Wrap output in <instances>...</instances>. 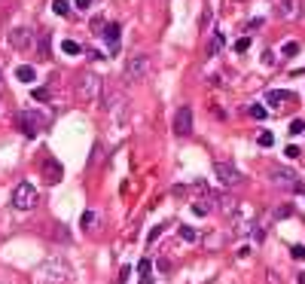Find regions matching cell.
Returning a JSON list of instances; mask_svg holds the SVG:
<instances>
[{
  "mask_svg": "<svg viewBox=\"0 0 305 284\" xmlns=\"http://www.w3.org/2000/svg\"><path fill=\"white\" fill-rule=\"evenodd\" d=\"M6 40H9V46H13V49L25 52V49L34 46V31H31V28H16V31H9Z\"/></svg>",
  "mask_w": 305,
  "mask_h": 284,
  "instance_id": "obj_10",
  "label": "cell"
},
{
  "mask_svg": "<svg viewBox=\"0 0 305 284\" xmlns=\"http://www.w3.org/2000/svg\"><path fill=\"white\" fill-rule=\"evenodd\" d=\"M247 113H251V116H253V119H266V116H269V110H266L263 104H253V107H251V110H247Z\"/></svg>",
  "mask_w": 305,
  "mask_h": 284,
  "instance_id": "obj_21",
  "label": "cell"
},
{
  "mask_svg": "<svg viewBox=\"0 0 305 284\" xmlns=\"http://www.w3.org/2000/svg\"><path fill=\"white\" fill-rule=\"evenodd\" d=\"M119 34H122V28H119V21H107V28H104V43L110 46V52H116L119 49Z\"/></svg>",
  "mask_w": 305,
  "mask_h": 284,
  "instance_id": "obj_12",
  "label": "cell"
},
{
  "mask_svg": "<svg viewBox=\"0 0 305 284\" xmlns=\"http://www.w3.org/2000/svg\"><path fill=\"white\" fill-rule=\"evenodd\" d=\"M299 9H302V0H281L275 16L284 19V21H293V19H299Z\"/></svg>",
  "mask_w": 305,
  "mask_h": 284,
  "instance_id": "obj_11",
  "label": "cell"
},
{
  "mask_svg": "<svg viewBox=\"0 0 305 284\" xmlns=\"http://www.w3.org/2000/svg\"><path fill=\"white\" fill-rule=\"evenodd\" d=\"M290 257L302 263V260H305V247H302V245H293V247H290Z\"/></svg>",
  "mask_w": 305,
  "mask_h": 284,
  "instance_id": "obj_23",
  "label": "cell"
},
{
  "mask_svg": "<svg viewBox=\"0 0 305 284\" xmlns=\"http://www.w3.org/2000/svg\"><path fill=\"white\" fill-rule=\"evenodd\" d=\"M266 101H269L272 107H278V110H281V104H290L293 95H290V92H284V89H272V92H266Z\"/></svg>",
  "mask_w": 305,
  "mask_h": 284,
  "instance_id": "obj_13",
  "label": "cell"
},
{
  "mask_svg": "<svg viewBox=\"0 0 305 284\" xmlns=\"http://www.w3.org/2000/svg\"><path fill=\"white\" fill-rule=\"evenodd\" d=\"M174 134H180V138L193 134V107L189 104L177 107V113H174Z\"/></svg>",
  "mask_w": 305,
  "mask_h": 284,
  "instance_id": "obj_9",
  "label": "cell"
},
{
  "mask_svg": "<svg viewBox=\"0 0 305 284\" xmlns=\"http://www.w3.org/2000/svg\"><path fill=\"white\" fill-rule=\"evenodd\" d=\"M73 6L76 9H89V6H92V0H73Z\"/></svg>",
  "mask_w": 305,
  "mask_h": 284,
  "instance_id": "obj_34",
  "label": "cell"
},
{
  "mask_svg": "<svg viewBox=\"0 0 305 284\" xmlns=\"http://www.w3.org/2000/svg\"><path fill=\"white\" fill-rule=\"evenodd\" d=\"M214 202L220 205V214H226V217H232L235 208H238V205H235V199H229V196H214Z\"/></svg>",
  "mask_w": 305,
  "mask_h": 284,
  "instance_id": "obj_15",
  "label": "cell"
},
{
  "mask_svg": "<svg viewBox=\"0 0 305 284\" xmlns=\"http://www.w3.org/2000/svg\"><path fill=\"white\" fill-rule=\"evenodd\" d=\"M40 52H43V58L49 55V34H40Z\"/></svg>",
  "mask_w": 305,
  "mask_h": 284,
  "instance_id": "obj_27",
  "label": "cell"
},
{
  "mask_svg": "<svg viewBox=\"0 0 305 284\" xmlns=\"http://www.w3.org/2000/svg\"><path fill=\"white\" fill-rule=\"evenodd\" d=\"M223 43H226V37L220 31H214V37H211V46H208V55H217L220 49H223Z\"/></svg>",
  "mask_w": 305,
  "mask_h": 284,
  "instance_id": "obj_17",
  "label": "cell"
},
{
  "mask_svg": "<svg viewBox=\"0 0 305 284\" xmlns=\"http://www.w3.org/2000/svg\"><path fill=\"white\" fill-rule=\"evenodd\" d=\"M256 28H263V19H251V25H247V31H256Z\"/></svg>",
  "mask_w": 305,
  "mask_h": 284,
  "instance_id": "obj_35",
  "label": "cell"
},
{
  "mask_svg": "<svg viewBox=\"0 0 305 284\" xmlns=\"http://www.w3.org/2000/svg\"><path fill=\"white\" fill-rule=\"evenodd\" d=\"M247 49H251V37H241L235 43V52H247Z\"/></svg>",
  "mask_w": 305,
  "mask_h": 284,
  "instance_id": "obj_28",
  "label": "cell"
},
{
  "mask_svg": "<svg viewBox=\"0 0 305 284\" xmlns=\"http://www.w3.org/2000/svg\"><path fill=\"white\" fill-rule=\"evenodd\" d=\"M104 28H107V21L101 19V16H98V19H92V31H101V34H104Z\"/></svg>",
  "mask_w": 305,
  "mask_h": 284,
  "instance_id": "obj_29",
  "label": "cell"
},
{
  "mask_svg": "<svg viewBox=\"0 0 305 284\" xmlns=\"http://www.w3.org/2000/svg\"><path fill=\"white\" fill-rule=\"evenodd\" d=\"M61 49H64L67 55H76V52H83V46H80V43H73V40H64V43H61Z\"/></svg>",
  "mask_w": 305,
  "mask_h": 284,
  "instance_id": "obj_20",
  "label": "cell"
},
{
  "mask_svg": "<svg viewBox=\"0 0 305 284\" xmlns=\"http://www.w3.org/2000/svg\"><path fill=\"white\" fill-rule=\"evenodd\" d=\"M34 275H37L40 281L58 284V281H71V278H73V272H71V266H67L61 257H49L46 263H40L37 269H34Z\"/></svg>",
  "mask_w": 305,
  "mask_h": 284,
  "instance_id": "obj_1",
  "label": "cell"
},
{
  "mask_svg": "<svg viewBox=\"0 0 305 284\" xmlns=\"http://www.w3.org/2000/svg\"><path fill=\"white\" fill-rule=\"evenodd\" d=\"M284 55H296L299 52V43H284V49H281Z\"/></svg>",
  "mask_w": 305,
  "mask_h": 284,
  "instance_id": "obj_30",
  "label": "cell"
},
{
  "mask_svg": "<svg viewBox=\"0 0 305 284\" xmlns=\"http://www.w3.org/2000/svg\"><path fill=\"white\" fill-rule=\"evenodd\" d=\"M150 269H153V263H150V260H141V263H138V272H141V278H146V275H150Z\"/></svg>",
  "mask_w": 305,
  "mask_h": 284,
  "instance_id": "obj_26",
  "label": "cell"
},
{
  "mask_svg": "<svg viewBox=\"0 0 305 284\" xmlns=\"http://www.w3.org/2000/svg\"><path fill=\"white\" fill-rule=\"evenodd\" d=\"M52 13L55 16H71V3H67V0H52Z\"/></svg>",
  "mask_w": 305,
  "mask_h": 284,
  "instance_id": "obj_18",
  "label": "cell"
},
{
  "mask_svg": "<svg viewBox=\"0 0 305 284\" xmlns=\"http://www.w3.org/2000/svg\"><path fill=\"white\" fill-rule=\"evenodd\" d=\"M275 144V134L272 132H263V134H259V147H272Z\"/></svg>",
  "mask_w": 305,
  "mask_h": 284,
  "instance_id": "obj_25",
  "label": "cell"
},
{
  "mask_svg": "<svg viewBox=\"0 0 305 284\" xmlns=\"http://www.w3.org/2000/svg\"><path fill=\"white\" fill-rule=\"evenodd\" d=\"M128 101H126V95L122 92H107V98H104V110L110 113V116H116V122H126V116H128Z\"/></svg>",
  "mask_w": 305,
  "mask_h": 284,
  "instance_id": "obj_7",
  "label": "cell"
},
{
  "mask_svg": "<svg viewBox=\"0 0 305 284\" xmlns=\"http://www.w3.org/2000/svg\"><path fill=\"white\" fill-rule=\"evenodd\" d=\"M18 126H21V132H25L28 138H37V132L46 129V116L37 113V110H21L18 113Z\"/></svg>",
  "mask_w": 305,
  "mask_h": 284,
  "instance_id": "obj_4",
  "label": "cell"
},
{
  "mask_svg": "<svg viewBox=\"0 0 305 284\" xmlns=\"http://www.w3.org/2000/svg\"><path fill=\"white\" fill-rule=\"evenodd\" d=\"M16 76L21 79V83H34L37 79V71H34L31 64H18V71H16Z\"/></svg>",
  "mask_w": 305,
  "mask_h": 284,
  "instance_id": "obj_16",
  "label": "cell"
},
{
  "mask_svg": "<svg viewBox=\"0 0 305 284\" xmlns=\"http://www.w3.org/2000/svg\"><path fill=\"white\" fill-rule=\"evenodd\" d=\"M177 232H180V238H183V242H196V238H198V232H196V226H186V223H183V226H180V229H177Z\"/></svg>",
  "mask_w": 305,
  "mask_h": 284,
  "instance_id": "obj_19",
  "label": "cell"
},
{
  "mask_svg": "<svg viewBox=\"0 0 305 284\" xmlns=\"http://www.w3.org/2000/svg\"><path fill=\"white\" fill-rule=\"evenodd\" d=\"M214 174L220 177L223 187H241V184H244V177H241L238 168H235L232 162H223V159H217V162H214Z\"/></svg>",
  "mask_w": 305,
  "mask_h": 284,
  "instance_id": "obj_5",
  "label": "cell"
},
{
  "mask_svg": "<svg viewBox=\"0 0 305 284\" xmlns=\"http://www.w3.org/2000/svg\"><path fill=\"white\" fill-rule=\"evenodd\" d=\"M272 184L278 187V189H287V192H299L302 189V184H299V177L290 171V168H272Z\"/></svg>",
  "mask_w": 305,
  "mask_h": 284,
  "instance_id": "obj_8",
  "label": "cell"
},
{
  "mask_svg": "<svg viewBox=\"0 0 305 284\" xmlns=\"http://www.w3.org/2000/svg\"><path fill=\"white\" fill-rule=\"evenodd\" d=\"M43 174H46L49 184H58L61 180V165L55 162V159H46V162H43Z\"/></svg>",
  "mask_w": 305,
  "mask_h": 284,
  "instance_id": "obj_14",
  "label": "cell"
},
{
  "mask_svg": "<svg viewBox=\"0 0 305 284\" xmlns=\"http://www.w3.org/2000/svg\"><path fill=\"white\" fill-rule=\"evenodd\" d=\"M141 284H153V278H150V275H146V278H141Z\"/></svg>",
  "mask_w": 305,
  "mask_h": 284,
  "instance_id": "obj_36",
  "label": "cell"
},
{
  "mask_svg": "<svg viewBox=\"0 0 305 284\" xmlns=\"http://www.w3.org/2000/svg\"><path fill=\"white\" fill-rule=\"evenodd\" d=\"M101 89H104V86H101V76H98V74H92V71L80 74V83H76V92H80V98L95 101Z\"/></svg>",
  "mask_w": 305,
  "mask_h": 284,
  "instance_id": "obj_6",
  "label": "cell"
},
{
  "mask_svg": "<svg viewBox=\"0 0 305 284\" xmlns=\"http://www.w3.org/2000/svg\"><path fill=\"white\" fill-rule=\"evenodd\" d=\"M290 134H305V122L302 119H293L290 122Z\"/></svg>",
  "mask_w": 305,
  "mask_h": 284,
  "instance_id": "obj_24",
  "label": "cell"
},
{
  "mask_svg": "<svg viewBox=\"0 0 305 284\" xmlns=\"http://www.w3.org/2000/svg\"><path fill=\"white\" fill-rule=\"evenodd\" d=\"M34 98H37V101H46L49 92H46V89H34Z\"/></svg>",
  "mask_w": 305,
  "mask_h": 284,
  "instance_id": "obj_31",
  "label": "cell"
},
{
  "mask_svg": "<svg viewBox=\"0 0 305 284\" xmlns=\"http://www.w3.org/2000/svg\"><path fill=\"white\" fill-rule=\"evenodd\" d=\"M284 156H290V159H296V156H299V147H293V144H290V147H287V150H284Z\"/></svg>",
  "mask_w": 305,
  "mask_h": 284,
  "instance_id": "obj_33",
  "label": "cell"
},
{
  "mask_svg": "<svg viewBox=\"0 0 305 284\" xmlns=\"http://www.w3.org/2000/svg\"><path fill=\"white\" fill-rule=\"evenodd\" d=\"M146 71H150V55H131V58L126 61V67H122V79L126 83H141V79L146 76Z\"/></svg>",
  "mask_w": 305,
  "mask_h": 284,
  "instance_id": "obj_3",
  "label": "cell"
},
{
  "mask_svg": "<svg viewBox=\"0 0 305 284\" xmlns=\"http://www.w3.org/2000/svg\"><path fill=\"white\" fill-rule=\"evenodd\" d=\"M37 187L31 184V180H21V184H16L13 189V208L16 211H31V208H37Z\"/></svg>",
  "mask_w": 305,
  "mask_h": 284,
  "instance_id": "obj_2",
  "label": "cell"
},
{
  "mask_svg": "<svg viewBox=\"0 0 305 284\" xmlns=\"http://www.w3.org/2000/svg\"><path fill=\"white\" fill-rule=\"evenodd\" d=\"M266 278H269V284H281V281H278V272H275V269H269V272H266Z\"/></svg>",
  "mask_w": 305,
  "mask_h": 284,
  "instance_id": "obj_32",
  "label": "cell"
},
{
  "mask_svg": "<svg viewBox=\"0 0 305 284\" xmlns=\"http://www.w3.org/2000/svg\"><path fill=\"white\" fill-rule=\"evenodd\" d=\"M80 223H83V229H89V226H95V214H92V211H83Z\"/></svg>",
  "mask_w": 305,
  "mask_h": 284,
  "instance_id": "obj_22",
  "label": "cell"
}]
</instances>
